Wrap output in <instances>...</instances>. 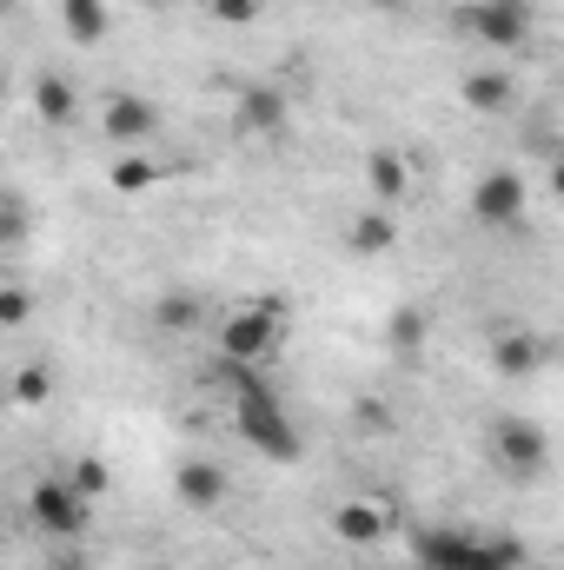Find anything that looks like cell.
Listing matches in <instances>:
<instances>
[{"mask_svg":"<svg viewBox=\"0 0 564 570\" xmlns=\"http://www.w3.org/2000/svg\"><path fill=\"white\" fill-rule=\"evenodd\" d=\"M233 425H240V438H246L260 458H273V464H299V451H305L299 425L285 419V405L273 399V385H260V379H240V392H233Z\"/></svg>","mask_w":564,"mask_h":570,"instance_id":"1","label":"cell"},{"mask_svg":"<svg viewBox=\"0 0 564 570\" xmlns=\"http://www.w3.org/2000/svg\"><path fill=\"white\" fill-rule=\"evenodd\" d=\"M280 338H285V312L273 298H260V305H240L220 325V358L226 365H260L266 352H280Z\"/></svg>","mask_w":564,"mask_h":570,"instance_id":"2","label":"cell"},{"mask_svg":"<svg viewBox=\"0 0 564 570\" xmlns=\"http://www.w3.org/2000/svg\"><path fill=\"white\" fill-rule=\"evenodd\" d=\"M27 518H33V531H47V538H80L87 518H94V504H87L67 478H40V484L27 491Z\"/></svg>","mask_w":564,"mask_h":570,"instance_id":"3","label":"cell"},{"mask_svg":"<svg viewBox=\"0 0 564 570\" xmlns=\"http://www.w3.org/2000/svg\"><path fill=\"white\" fill-rule=\"evenodd\" d=\"M458 20H465L485 47H505V53L532 40V0H478V7H465Z\"/></svg>","mask_w":564,"mask_h":570,"instance_id":"4","label":"cell"},{"mask_svg":"<svg viewBox=\"0 0 564 570\" xmlns=\"http://www.w3.org/2000/svg\"><path fill=\"white\" fill-rule=\"evenodd\" d=\"M471 219H485V226H518V219H525V179H518L512 166L478 173V186H471Z\"/></svg>","mask_w":564,"mask_h":570,"instance_id":"5","label":"cell"},{"mask_svg":"<svg viewBox=\"0 0 564 570\" xmlns=\"http://www.w3.org/2000/svg\"><path fill=\"white\" fill-rule=\"evenodd\" d=\"M100 134L134 153V146H146L153 134H159V107L140 100V94H114V100H107V114H100Z\"/></svg>","mask_w":564,"mask_h":570,"instance_id":"6","label":"cell"},{"mask_svg":"<svg viewBox=\"0 0 564 570\" xmlns=\"http://www.w3.org/2000/svg\"><path fill=\"white\" fill-rule=\"evenodd\" d=\"M471 544H478V531L431 524V531L412 538V558H419V570H465V564H471Z\"/></svg>","mask_w":564,"mask_h":570,"instance_id":"7","label":"cell"},{"mask_svg":"<svg viewBox=\"0 0 564 570\" xmlns=\"http://www.w3.org/2000/svg\"><path fill=\"white\" fill-rule=\"evenodd\" d=\"M545 458H552V444H545V431L532 425V419L498 425V464H505V471L532 478V471H545Z\"/></svg>","mask_w":564,"mask_h":570,"instance_id":"8","label":"cell"},{"mask_svg":"<svg viewBox=\"0 0 564 570\" xmlns=\"http://www.w3.org/2000/svg\"><path fill=\"white\" fill-rule=\"evenodd\" d=\"M366 186H372L379 206H399V199L412 193V166H406V153H392V146L366 153Z\"/></svg>","mask_w":564,"mask_h":570,"instance_id":"9","label":"cell"},{"mask_svg":"<svg viewBox=\"0 0 564 570\" xmlns=\"http://www.w3.org/2000/svg\"><path fill=\"white\" fill-rule=\"evenodd\" d=\"M346 246H352L359 259H379V253H392V246H399V219H392V206H372V213H359V219L346 226Z\"/></svg>","mask_w":564,"mask_h":570,"instance_id":"10","label":"cell"},{"mask_svg":"<svg viewBox=\"0 0 564 570\" xmlns=\"http://www.w3.org/2000/svg\"><path fill=\"white\" fill-rule=\"evenodd\" d=\"M173 491H179V504L213 511V504L226 498V471H220V464H206V458H186V464H179V478H173Z\"/></svg>","mask_w":564,"mask_h":570,"instance_id":"11","label":"cell"},{"mask_svg":"<svg viewBox=\"0 0 564 570\" xmlns=\"http://www.w3.org/2000/svg\"><path fill=\"white\" fill-rule=\"evenodd\" d=\"M233 120H240V134H266V140H273V134H285V94H273V87H246Z\"/></svg>","mask_w":564,"mask_h":570,"instance_id":"12","label":"cell"},{"mask_svg":"<svg viewBox=\"0 0 564 570\" xmlns=\"http://www.w3.org/2000/svg\"><path fill=\"white\" fill-rule=\"evenodd\" d=\"M332 538H339V544H359V551H366V544H379V538H386L379 504H366V498L339 504V511H332Z\"/></svg>","mask_w":564,"mask_h":570,"instance_id":"13","label":"cell"},{"mask_svg":"<svg viewBox=\"0 0 564 570\" xmlns=\"http://www.w3.org/2000/svg\"><path fill=\"white\" fill-rule=\"evenodd\" d=\"M60 27H67L74 47L107 40V0H60Z\"/></svg>","mask_w":564,"mask_h":570,"instance_id":"14","label":"cell"},{"mask_svg":"<svg viewBox=\"0 0 564 570\" xmlns=\"http://www.w3.org/2000/svg\"><path fill=\"white\" fill-rule=\"evenodd\" d=\"M33 114H40L47 127H67V120H74V87H67L60 73H33Z\"/></svg>","mask_w":564,"mask_h":570,"instance_id":"15","label":"cell"},{"mask_svg":"<svg viewBox=\"0 0 564 570\" xmlns=\"http://www.w3.org/2000/svg\"><path fill=\"white\" fill-rule=\"evenodd\" d=\"M107 179H114V193H120V199H140V193L159 186V159H146V153H120Z\"/></svg>","mask_w":564,"mask_h":570,"instance_id":"16","label":"cell"},{"mask_svg":"<svg viewBox=\"0 0 564 570\" xmlns=\"http://www.w3.org/2000/svg\"><path fill=\"white\" fill-rule=\"evenodd\" d=\"M512 73H471L465 80V107H478V114H505L512 107Z\"/></svg>","mask_w":564,"mask_h":570,"instance_id":"17","label":"cell"},{"mask_svg":"<svg viewBox=\"0 0 564 570\" xmlns=\"http://www.w3.org/2000/svg\"><path fill=\"white\" fill-rule=\"evenodd\" d=\"M492 365L512 372V379H525V372L538 365V338H532V332H505V338L492 345Z\"/></svg>","mask_w":564,"mask_h":570,"instance_id":"18","label":"cell"},{"mask_svg":"<svg viewBox=\"0 0 564 570\" xmlns=\"http://www.w3.org/2000/svg\"><path fill=\"white\" fill-rule=\"evenodd\" d=\"M153 318H159V332H193V325H200V298H193V292H166V298L153 305Z\"/></svg>","mask_w":564,"mask_h":570,"instance_id":"19","label":"cell"},{"mask_svg":"<svg viewBox=\"0 0 564 570\" xmlns=\"http://www.w3.org/2000/svg\"><path fill=\"white\" fill-rule=\"evenodd\" d=\"M67 484L94 504V498H107L114 491V471H107V458H74V471H67Z\"/></svg>","mask_w":564,"mask_h":570,"instance_id":"20","label":"cell"},{"mask_svg":"<svg viewBox=\"0 0 564 570\" xmlns=\"http://www.w3.org/2000/svg\"><path fill=\"white\" fill-rule=\"evenodd\" d=\"M518 564H525V551H518L512 538H478L465 570H518Z\"/></svg>","mask_w":564,"mask_h":570,"instance_id":"21","label":"cell"},{"mask_svg":"<svg viewBox=\"0 0 564 570\" xmlns=\"http://www.w3.org/2000/svg\"><path fill=\"white\" fill-rule=\"evenodd\" d=\"M47 399H54V372H47V365H20V372H13V405L33 412V405H47Z\"/></svg>","mask_w":564,"mask_h":570,"instance_id":"22","label":"cell"},{"mask_svg":"<svg viewBox=\"0 0 564 570\" xmlns=\"http://www.w3.org/2000/svg\"><path fill=\"white\" fill-rule=\"evenodd\" d=\"M33 285H0V325H27L33 318Z\"/></svg>","mask_w":564,"mask_h":570,"instance_id":"23","label":"cell"},{"mask_svg":"<svg viewBox=\"0 0 564 570\" xmlns=\"http://www.w3.org/2000/svg\"><path fill=\"white\" fill-rule=\"evenodd\" d=\"M206 7H213L220 27H246V20H260V0H206Z\"/></svg>","mask_w":564,"mask_h":570,"instance_id":"24","label":"cell"},{"mask_svg":"<svg viewBox=\"0 0 564 570\" xmlns=\"http://www.w3.org/2000/svg\"><path fill=\"white\" fill-rule=\"evenodd\" d=\"M20 226H27V213H20V206H0V246H13Z\"/></svg>","mask_w":564,"mask_h":570,"instance_id":"25","label":"cell"},{"mask_svg":"<svg viewBox=\"0 0 564 570\" xmlns=\"http://www.w3.org/2000/svg\"><path fill=\"white\" fill-rule=\"evenodd\" d=\"M146 7H166V0H146Z\"/></svg>","mask_w":564,"mask_h":570,"instance_id":"26","label":"cell"},{"mask_svg":"<svg viewBox=\"0 0 564 570\" xmlns=\"http://www.w3.org/2000/svg\"><path fill=\"white\" fill-rule=\"evenodd\" d=\"M60 570H80V564H60Z\"/></svg>","mask_w":564,"mask_h":570,"instance_id":"27","label":"cell"},{"mask_svg":"<svg viewBox=\"0 0 564 570\" xmlns=\"http://www.w3.org/2000/svg\"><path fill=\"white\" fill-rule=\"evenodd\" d=\"M386 7H399V0H386Z\"/></svg>","mask_w":564,"mask_h":570,"instance_id":"28","label":"cell"}]
</instances>
